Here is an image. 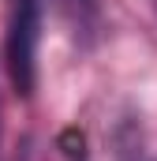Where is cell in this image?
Returning a JSON list of instances; mask_svg holds the SVG:
<instances>
[{
	"label": "cell",
	"instance_id": "6da1fadb",
	"mask_svg": "<svg viewBox=\"0 0 157 161\" xmlns=\"http://www.w3.org/2000/svg\"><path fill=\"white\" fill-rule=\"evenodd\" d=\"M38 38H41V4L15 0L11 26H8V68L23 97L34 94V79H38Z\"/></svg>",
	"mask_w": 157,
	"mask_h": 161
}]
</instances>
